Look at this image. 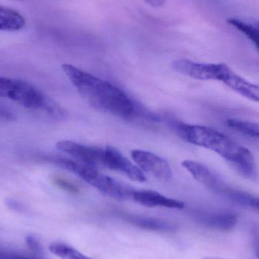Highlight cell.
<instances>
[{
	"label": "cell",
	"instance_id": "cell-3",
	"mask_svg": "<svg viewBox=\"0 0 259 259\" xmlns=\"http://www.w3.org/2000/svg\"><path fill=\"white\" fill-rule=\"evenodd\" d=\"M0 97L12 100L25 109L44 112L53 118L63 116L64 112L57 103L24 80L0 75Z\"/></svg>",
	"mask_w": 259,
	"mask_h": 259
},
{
	"label": "cell",
	"instance_id": "cell-18",
	"mask_svg": "<svg viewBox=\"0 0 259 259\" xmlns=\"http://www.w3.org/2000/svg\"><path fill=\"white\" fill-rule=\"evenodd\" d=\"M53 184L57 186L59 188L68 192V193H76L79 191V189L77 188V187L75 184L70 182L69 181L64 179V178H55L53 179Z\"/></svg>",
	"mask_w": 259,
	"mask_h": 259
},
{
	"label": "cell",
	"instance_id": "cell-8",
	"mask_svg": "<svg viewBox=\"0 0 259 259\" xmlns=\"http://www.w3.org/2000/svg\"><path fill=\"white\" fill-rule=\"evenodd\" d=\"M103 167L115 170L135 182H145L144 172L125 157L118 149L111 146L104 147Z\"/></svg>",
	"mask_w": 259,
	"mask_h": 259
},
{
	"label": "cell",
	"instance_id": "cell-19",
	"mask_svg": "<svg viewBox=\"0 0 259 259\" xmlns=\"http://www.w3.org/2000/svg\"><path fill=\"white\" fill-rule=\"evenodd\" d=\"M0 259H41L0 248Z\"/></svg>",
	"mask_w": 259,
	"mask_h": 259
},
{
	"label": "cell",
	"instance_id": "cell-15",
	"mask_svg": "<svg viewBox=\"0 0 259 259\" xmlns=\"http://www.w3.org/2000/svg\"><path fill=\"white\" fill-rule=\"evenodd\" d=\"M228 23L231 26L237 29L240 33L245 35V36L248 38L256 48H258L259 44V33L258 28L254 24H249L246 21L242 20L237 19V18H230L228 19Z\"/></svg>",
	"mask_w": 259,
	"mask_h": 259
},
{
	"label": "cell",
	"instance_id": "cell-11",
	"mask_svg": "<svg viewBox=\"0 0 259 259\" xmlns=\"http://www.w3.org/2000/svg\"><path fill=\"white\" fill-rule=\"evenodd\" d=\"M132 202L149 208H167L182 209L185 204L182 201L167 197L154 190H137L134 192Z\"/></svg>",
	"mask_w": 259,
	"mask_h": 259
},
{
	"label": "cell",
	"instance_id": "cell-23",
	"mask_svg": "<svg viewBox=\"0 0 259 259\" xmlns=\"http://www.w3.org/2000/svg\"><path fill=\"white\" fill-rule=\"evenodd\" d=\"M17 1H23V0H17Z\"/></svg>",
	"mask_w": 259,
	"mask_h": 259
},
{
	"label": "cell",
	"instance_id": "cell-22",
	"mask_svg": "<svg viewBox=\"0 0 259 259\" xmlns=\"http://www.w3.org/2000/svg\"><path fill=\"white\" fill-rule=\"evenodd\" d=\"M202 259H225L223 258H218V257H205Z\"/></svg>",
	"mask_w": 259,
	"mask_h": 259
},
{
	"label": "cell",
	"instance_id": "cell-10",
	"mask_svg": "<svg viewBox=\"0 0 259 259\" xmlns=\"http://www.w3.org/2000/svg\"><path fill=\"white\" fill-rule=\"evenodd\" d=\"M172 68L176 72L199 80H216L217 64L199 63L188 59L173 61Z\"/></svg>",
	"mask_w": 259,
	"mask_h": 259
},
{
	"label": "cell",
	"instance_id": "cell-21",
	"mask_svg": "<svg viewBox=\"0 0 259 259\" xmlns=\"http://www.w3.org/2000/svg\"><path fill=\"white\" fill-rule=\"evenodd\" d=\"M144 1H145L147 4L150 5V6L158 8L164 6L166 0H144Z\"/></svg>",
	"mask_w": 259,
	"mask_h": 259
},
{
	"label": "cell",
	"instance_id": "cell-13",
	"mask_svg": "<svg viewBox=\"0 0 259 259\" xmlns=\"http://www.w3.org/2000/svg\"><path fill=\"white\" fill-rule=\"evenodd\" d=\"M24 16L15 9L0 5V30L18 31L25 26Z\"/></svg>",
	"mask_w": 259,
	"mask_h": 259
},
{
	"label": "cell",
	"instance_id": "cell-7",
	"mask_svg": "<svg viewBox=\"0 0 259 259\" xmlns=\"http://www.w3.org/2000/svg\"><path fill=\"white\" fill-rule=\"evenodd\" d=\"M131 155L142 171L150 174L161 181H168L171 179L172 170L170 164L159 155L141 149L132 150Z\"/></svg>",
	"mask_w": 259,
	"mask_h": 259
},
{
	"label": "cell",
	"instance_id": "cell-5",
	"mask_svg": "<svg viewBox=\"0 0 259 259\" xmlns=\"http://www.w3.org/2000/svg\"><path fill=\"white\" fill-rule=\"evenodd\" d=\"M70 171L106 196L120 200H132L135 189L101 173L97 167L76 161L71 164Z\"/></svg>",
	"mask_w": 259,
	"mask_h": 259
},
{
	"label": "cell",
	"instance_id": "cell-16",
	"mask_svg": "<svg viewBox=\"0 0 259 259\" xmlns=\"http://www.w3.org/2000/svg\"><path fill=\"white\" fill-rule=\"evenodd\" d=\"M50 250L52 253L61 259H92L65 243H52Z\"/></svg>",
	"mask_w": 259,
	"mask_h": 259
},
{
	"label": "cell",
	"instance_id": "cell-6",
	"mask_svg": "<svg viewBox=\"0 0 259 259\" xmlns=\"http://www.w3.org/2000/svg\"><path fill=\"white\" fill-rule=\"evenodd\" d=\"M56 149L76 161L97 168L103 167L104 148L86 146L70 140H62L56 143Z\"/></svg>",
	"mask_w": 259,
	"mask_h": 259
},
{
	"label": "cell",
	"instance_id": "cell-14",
	"mask_svg": "<svg viewBox=\"0 0 259 259\" xmlns=\"http://www.w3.org/2000/svg\"><path fill=\"white\" fill-rule=\"evenodd\" d=\"M129 221L133 225L149 231H159V232H170L175 229V226L167 221L161 219H152L146 217H130Z\"/></svg>",
	"mask_w": 259,
	"mask_h": 259
},
{
	"label": "cell",
	"instance_id": "cell-20",
	"mask_svg": "<svg viewBox=\"0 0 259 259\" xmlns=\"http://www.w3.org/2000/svg\"><path fill=\"white\" fill-rule=\"evenodd\" d=\"M27 244L30 246V249H33V250L38 251L40 249L39 244L38 242L35 240L33 237H28L27 238Z\"/></svg>",
	"mask_w": 259,
	"mask_h": 259
},
{
	"label": "cell",
	"instance_id": "cell-1",
	"mask_svg": "<svg viewBox=\"0 0 259 259\" xmlns=\"http://www.w3.org/2000/svg\"><path fill=\"white\" fill-rule=\"evenodd\" d=\"M62 68L81 97L94 109L119 118L136 115L135 102L118 87L69 64Z\"/></svg>",
	"mask_w": 259,
	"mask_h": 259
},
{
	"label": "cell",
	"instance_id": "cell-4",
	"mask_svg": "<svg viewBox=\"0 0 259 259\" xmlns=\"http://www.w3.org/2000/svg\"><path fill=\"white\" fill-rule=\"evenodd\" d=\"M182 165L198 182L217 194L242 206L258 209V198L246 192L233 188L205 164L192 160H185L182 161Z\"/></svg>",
	"mask_w": 259,
	"mask_h": 259
},
{
	"label": "cell",
	"instance_id": "cell-12",
	"mask_svg": "<svg viewBox=\"0 0 259 259\" xmlns=\"http://www.w3.org/2000/svg\"><path fill=\"white\" fill-rule=\"evenodd\" d=\"M201 222L214 230L228 231L234 229L237 225V217L231 212H214L202 214Z\"/></svg>",
	"mask_w": 259,
	"mask_h": 259
},
{
	"label": "cell",
	"instance_id": "cell-17",
	"mask_svg": "<svg viewBox=\"0 0 259 259\" xmlns=\"http://www.w3.org/2000/svg\"><path fill=\"white\" fill-rule=\"evenodd\" d=\"M228 127L234 131L244 134L251 138L258 139L259 137L258 125L257 123L242 121L238 119H228L227 121Z\"/></svg>",
	"mask_w": 259,
	"mask_h": 259
},
{
	"label": "cell",
	"instance_id": "cell-2",
	"mask_svg": "<svg viewBox=\"0 0 259 259\" xmlns=\"http://www.w3.org/2000/svg\"><path fill=\"white\" fill-rule=\"evenodd\" d=\"M176 127L186 141L218 154L245 178L255 177L256 169L252 152L228 136L206 126L179 123Z\"/></svg>",
	"mask_w": 259,
	"mask_h": 259
},
{
	"label": "cell",
	"instance_id": "cell-9",
	"mask_svg": "<svg viewBox=\"0 0 259 259\" xmlns=\"http://www.w3.org/2000/svg\"><path fill=\"white\" fill-rule=\"evenodd\" d=\"M217 80L225 83L228 88L237 92L245 98L254 102H258L259 89L258 85L248 81L241 76L233 71L225 64L220 63Z\"/></svg>",
	"mask_w": 259,
	"mask_h": 259
}]
</instances>
